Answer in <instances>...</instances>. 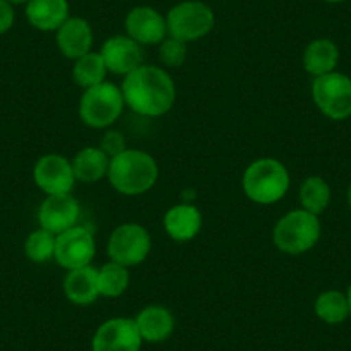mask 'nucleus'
<instances>
[{"instance_id":"f257e3e1","label":"nucleus","mask_w":351,"mask_h":351,"mask_svg":"<svg viewBox=\"0 0 351 351\" xmlns=\"http://www.w3.org/2000/svg\"><path fill=\"white\" fill-rule=\"evenodd\" d=\"M124 104L143 117H160L176 102V83L171 74L158 66H140L124 76L121 84Z\"/></svg>"},{"instance_id":"f03ea898","label":"nucleus","mask_w":351,"mask_h":351,"mask_svg":"<svg viewBox=\"0 0 351 351\" xmlns=\"http://www.w3.org/2000/svg\"><path fill=\"white\" fill-rule=\"evenodd\" d=\"M107 178L117 193L138 197L150 191L157 183V160L148 152L126 148L119 155L110 158Z\"/></svg>"},{"instance_id":"7ed1b4c3","label":"nucleus","mask_w":351,"mask_h":351,"mask_svg":"<svg viewBox=\"0 0 351 351\" xmlns=\"http://www.w3.org/2000/svg\"><path fill=\"white\" fill-rule=\"evenodd\" d=\"M243 191L258 205H272L286 197L291 178L282 162L272 157L253 160L243 174Z\"/></svg>"},{"instance_id":"20e7f679","label":"nucleus","mask_w":351,"mask_h":351,"mask_svg":"<svg viewBox=\"0 0 351 351\" xmlns=\"http://www.w3.org/2000/svg\"><path fill=\"white\" fill-rule=\"evenodd\" d=\"M322 226L319 215L310 214L303 208L282 215L272 231L276 248L288 255H302L310 252L319 243Z\"/></svg>"},{"instance_id":"39448f33","label":"nucleus","mask_w":351,"mask_h":351,"mask_svg":"<svg viewBox=\"0 0 351 351\" xmlns=\"http://www.w3.org/2000/svg\"><path fill=\"white\" fill-rule=\"evenodd\" d=\"M124 97L121 88L110 81L86 88L80 100V117L88 128L106 130L123 114Z\"/></svg>"},{"instance_id":"423d86ee","label":"nucleus","mask_w":351,"mask_h":351,"mask_svg":"<svg viewBox=\"0 0 351 351\" xmlns=\"http://www.w3.org/2000/svg\"><path fill=\"white\" fill-rule=\"evenodd\" d=\"M169 36L183 42H197L214 29L215 14L202 0H184L172 5L165 16Z\"/></svg>"},{"instance_id":"0eeeda50","label":"nucleus","mask_w":351,"mask_h":351,"mask_svg":"<svg viewBox=\"0 0 351 351\" xmlns=\"http://www.w3.org/2000/svg\"><path fill=\"white\" fill-rule=\"evenodd\" d=\"M312 99L317 109L329 119H348L351 117V77L337 71L313 77Z\"/></svg>"},{"instance_id":"6e6552de","label":"nucleus","mask_w":351,"mask_h":351,"mask_svg":"<svg viewBox=\"0 0 351 351\" xmlns=\"http://www.w3.org/2000/svg\"><path fill=\"white\" fill-rule=\"evenodd\" d=\"M152 250L150 232L136 222L117 226L107 243V255L124 267H134L147 260Z\"/></svg>"},{"instance_id":"1a4fd4ad","label":"nucleus","mask_w":351,"mask_h":351,"mask_svg":"<svg viewBox=\"0 0 351 351\" xmlns=\"http://www.w3.org/2000/svg\"><path fill=\"white\" fill-rule=\"evenodd\" d=\"M97 245L93 232L83 226H74V228L57 234L53 260L62 269L73 271V269L92 265Z\"/></svg>"},{"instance_id":"9d476101","label":"nucleus","mask_w":351,"mask_h":351,"mask_svg":"<svg viewBox=\"0 0 351 351\" xmlns=\"http://www.w3.org/2000/svg\"><path fill=\"white\" fill-rule=\"evenodd\" d=\"M143 339L134 319L116 317L100 324L93 334V351H140Z\"/></svg>"},{"instance_id":"9b49d317","label":"nucleus","mask_w":351,"mask_h":351,"mask_svg":"<svg viewBox=\"0 0 351 351\" xmlns=\"http://www.w3.org/2000/svg\"><path fill=\"white\" fill-rule=\"evenodd\" d=\"M33 181L45 195L71 193L76 184L73 164L59 154L43 155L33 167Z\"/></svg>"},{"instance_id":"f8f14e48","label":"nucleus","mask_w":351,"mask_h":351,"mask_svg":"<svg viewBox=\"0 0 351 351\" xmlns=\"http://www.w3.org/2000/svg\"><path fill=\"white\" fill-rule=\"evenodd\" d=\"M126 35L143 45H160L167 38V23L157 9L148 5L133 8L124 21Z\"/></svg>"},{"instance_id":"ddd939ff","label":"nucleus","mask_w":351,"mask_h":351,"mask_svg":"<svg viewBox=\"0 0 351 351\" xmlns=\"http://www.w3.org/2000/svg\"><path fill=\"white\" fill-rule=\"evenodd\" d=\"M104 62H106L107 71L119 76H128L143 66V47L128 35H114L104 42L100 49Z\"/></svg>"},{"instance_id":"4468645a","label":"nucleus","mask_w":351,"mask_h":351,"mask_svg":"<svg viewBox=\"0 0 351 351\" xmlns=\"http://www.w3.org/2000/svg\"><path fill=\"white\" fill-rule=\"evenodd\" d=\"M80 212V204L71 193L47 195V198L38 208L40 228L47 229L57 236L77 226Z\"/></svg>"},{"instance_id":"2eb2a0df","label":"nucleus","mask_w":351,"mask_h":351,"mask_svg":"<svg viewBox=\"0 0 351 351\" xmlns=\"http://www.w3.org/2000/svg\"><path fill=\"white\" fill-rule=\"evenodd\" d=\"M56 42L66 59H80L92 52L93 29L84 18H69L57 29Z\"/></svg>"},{"instance_id":"dca6fc26","label":"nucleus","mask_w":351,"mask_h":351,"mask_svg":"<svg viewBox=\"0 0 351 351\" xmlns=\"http://www.w3.org/2000/svg\"><path fill=\"white\" fill-rule=\"evenodd\" d=\"M204 217L200 208L191 204H178L169 208L164 215V229L171 239L186 243L197 238L200 232Z\"/></svg>"},{"instance_id":"f3484780","label":"nucleus","mask_w":351,"mask_h":351,"mask_svg":"<svg viewBox=\"0 0 351 351\" xmlns=\"http://www.w3.org/2000/svg\"><path fill=\"white\" fill-rule=\"evenodd\" d=\"M25 5L26 19L38 32H57L71 18L67 0H29Z\"/></svg>"},{"instance_id":"a211bd4d","label":"nucleus","mask_w":351,"mask_h":351,"mask_svg":"<svg viewBox=\"0 0 351 351\" xmlns=\"http://www.w3.org/2000/svg\"><path fill=\"white\" fill-rule=\"evenodd\" d=\"M64 293L71 303L80 306L92 305L99 300V269L86 265L67 271L64 279Z\"/></svg>"},{"instance_id":"6ab92c4d","label":"nucleus","mask_w":351,"mask_h":351,"mask_svg":"<svg viewBox=\"0 0 351 351\" xmlns=\"http://www.w3.org/2000/svg\"><path fill=\"white\" fill-rule=\"evenodd\" d=\"M141 339L147 343H162L174 332L176 320L169 308L162 305H148L140 310L134 319Z\"/></svg>"},{"instance_id":"aec40b11","label":"nucleus","mask_w":351,"mask_h":351,"mask_svg":"<svg viewBox=\"0 0 351 351\" xmlns=\"http://www.w3.org/2000/svg\"><path fill=\"white\" fill-rule=\"evenodd\" d=\"M74 178L81 183H99L107 178L110 167V157L100 147H84L71 160Z\"/></svg>"},{"instance_id":"412c9836","label":"nucleus","mask_w":351,"mask_h":351,"mask_svg":"<svg viewBox=\"0 0 351 351\" xmlns=\"http://www.w3.org/2000/svg\"><path fill=\"white\" fill-rule=\"evenodd\" d=\"M337 62H339V49L329 38L312 40L303 52V67L313 77L336 71Z\"/></svg>"},{"instance_id":"4be33fe9","label":"nucleus","mask_w":351,"mask_h":351,"mask_svg":"<svg viewBox=\"0 0 351 351\" xmlns=\"http://www.w3.org/2000/svg\"><path fill=\"white\" fill-rule=\"evenodd\" d=\"M300 204L310 214H324L330 204L329 183L320 176H308L300 188Z\"/></svg>"},{"instance_id":"5701e85b","label":"nucleus","mask_w":351,"mask_h":351,"mask_svg":"<svg viewBox=\"0 0 351 351\" xmlns=\"http://www.w3.org/2000/svg\"><path fill=\"white\" fill-rule=\"evenodd\" d=\"M107 73L109 71H107L100 52H88L86 56L74 60L73 80L77 86L84 88V90L107 81Z\"/></svg>"},{"instance_id":"b1692460","label":"nucleus","mask_w":351,"mask_h":351,"mask_svg":"<svg viewBox=\"0 0 351 351\" xmlns=\"http://www.w3.org/2000/svg\"><path fill=\"white\" fill-rule=\"evenodd\" d=\"M315 313L322 322L336 326V324L344 322L350 315V305L344 293L337 289H327L320 293L315 300Z\"/></svg>"},{"instance_id":"393cba45","label":"nucleus","mask_w":351,"mask_h":351,"mask_svg":"<svg viewBox=\"0 0 351 351\" xmlns=\"http://www.w3.org/2000/svg\"><path fill=\"white\" fill-rule=\"evenodd\" d=\"M130 271L117 262H107L99 269V291L106 298H119L130 286Z\"/></svg>"},{"instance_id":"a878e982","label":"nucleus","mask_w":351,"mask_h":351,"mask_svg":"<svg viewBox=\"0 0 351 351\" xmlns=\"http://www.w3.org/2000/svg\"><path fill=\"white\" fill-rule=\"evenodd\" d=\"M56 234L40 228L33 231L25 241V253L33 263H45L56 255Z\"/></svg>"},{"instance_id":"bb28decb","label":"nucleus","mask_w":351,"mask_h":351,"mask_svg":"<svg viewBox=\"0 0 351 351\" xmlns=\"http://www.w3.org/2000/svg\"><path fill=\"white\" fill-rule=\"evenodd\" d=\"M188 43L174 36H167L158 45V59L165 67H181L188 57Z\"/></svg>"},{"instance_id":"cd10ccee","label":"nucleus","mask_w":351,"mask_h":351,"mask_svg":"<svg viewBox=\"0 0 351 351\" xmlns=\"http://www.w3.org/2000/svg\"><path fill=\"white\" fill-rule=\"evenodd\" d=\"M100 148L112 158L116 157V155H119L121 152L126 150V138H124V134L121 133V131L107 130L106 134L102 136V140H100Z\"/></svg>"},{"instance_id":"c85d7f7f","label":"nucleus","mask_w":351,"mask_h":351,"mask_svg":"<svg viewBox=\"0 0 351 351\" xmlns=\"http://www.w3.org/2000/svg\"><path fill=\"white\" fill-rule=\"evenodd\" d=\"M14 5L9 4L8 0H0V35H5L14 26Z\"/></svg>"},{"instance_id":"c756f323","label":"nucleus","mask_w":351,"mask_h":351,"mask_svg":"<svg viewBox=\"0 0 351 351\" xmlns=\"http://www.w3.org/2000/svg\"><path fill=\"white\" fill-rule=\"evenodd\" d=\"M8 2L12 5H21V4H28L29 0H8Z\"/></svg>"},{"instance_id":"7c9ffc66","label":"nucleus","mask_w":351,"mask_h":351,"mask_svg":"<svg viewBox=\"0 0 351 351\" xmlns=\"http://www.w3.org/2000/svg\"><path fill=\"white\" fill-rule=\"evenodd\" d=\"M346 298H348V305H350V315H351V286H350V288H348Z\"/></svg>"},{"instance_id":"2f4dec72","label":"nucleus","mask_w":351,"mask_h":351,"mask_svg":"<svg viewBox=\"0 0 351 351\" xmlns=\"http://www.w3.org/2000/svg\"><path fill=\"white\" fill-rule=\"evenodd\" d=\"M322 2H327V4H341L344 0H322Z\"/></svg>"},{"instance_id":"473e14b6","label":"nucleus","mask_w":351,"mask_h":351,"mask_svg":"<svg viewBox=\"0 0 351 351\" xmlns=\"http://www.w3.org/2000/svg\"><path fill=\"white\" fill-rule=\"evenodd\" d=\"M348 204H350V208H351V184L350 188H348Z\"/></svg>"}]
</instances>
